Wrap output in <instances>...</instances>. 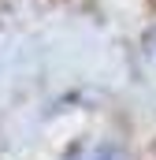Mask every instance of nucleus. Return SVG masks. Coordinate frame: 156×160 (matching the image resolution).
Wrapping results in <instances>:
<instances>
[{
	"label": "nucleus",
	"instance_id": "1",
	"mask_svg": "<svg viewBox=\"0 0 156 160\" xmlns=\"http://www.w3.org/2000/svg\"><path fill=\"white\" fill-rule=\"evenodd\" d=\"M89 160H119V157H112V153H97V157H89Z\"/></svg>",
	"mask_w": 156,
	"mask_h": 160
}]
</instances>
